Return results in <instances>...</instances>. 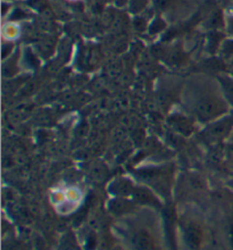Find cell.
Here are the masks:
<instances>
[{
	"instance_id": "6da1fadb",
	"label": "cell",
	"mask_w": 233,
	"mask_h": 250,
	"mask_svg": "<svg viewBox=\"0 0 233 250\" xmlns=\"http://www.w3.org/2000/svg\"><path fill=\"white\" fill-rule=\"evenodd\" d=\"M133 242L139 250H151L152 249V241L151 238L146 233V232H139L135 234Z\"/></svg>"
},
{
	"instance_id": "7a4b0ae2",
	"label": "cell",
	"mask_w": 233,
	"mask_h": 250,
	"mask_svg": "<svg viewBox=\"0 0 233 250\" xmlns=\"http://www.w3.org/2000/svg\"><path fill=\"white\" fill-rule=\"evenodd\" d=\"M186 238L192 247H197L198 244H199V231H198V229L193 225L192 227L189 225L186 230Z\"/></svg>"
}]
</instances>
